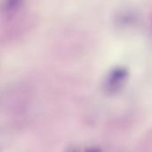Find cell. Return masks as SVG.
Returning a JSON list of instances; mask_svg holds the SVG:
<instances>
[{"mask_svg":"<svg viewBox=\"0 0 152 152\" xmlns=\"http://www.w3.org/2000/svg\"><path fill=\"white\" fill-rule=\"evenodd\" d=\"M22 3V0H4L3 3L2 11L3 13H11L12 12H16Z\"/></svg>","mask_w":152,"mask_h":152,"instance_id":"6da1fadb","label":"cell"}]
</instances>
